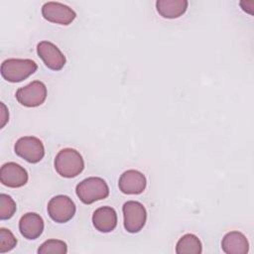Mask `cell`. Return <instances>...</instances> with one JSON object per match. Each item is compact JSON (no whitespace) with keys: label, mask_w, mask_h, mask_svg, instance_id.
Segmentation results:
<instances>
[{"label":"cell","mask_w":254,"mask_h":254,"mask_svg":"<svg viewBox=\"0 0 254 254\" xmlns=\"http://www.w3.org/2000/svg\"><path fill=\"white\" fill-rule=\"evenodd\" d=\"M55 169L64 178L71 179L78 176L84 169V161L78 151L64 148L59 151L55 158Z\"/></svg>","instance_id":"6da1fadb"},{"label":"cell","mask_w":254,"mask_h":254,"mask_svg":"<svg viewBox=\"0 0 254 254\" xmlns=\"http://www.w3.org/2000/svg\"><path fill=\"white\" fill-rule=\"evenodd\" d=\"M75 193L81 202L91 204L109 195V188L106 182L98 177H89L76 185Z\"/></svg>","instance_id":"7a4b0ae2"},{"label":"cell","mask_w":254,"mask_h":254,"mask_svg":"<svg viewBox=\"0 0 254 254\" xmlns=\"http://www.w3.org/2000/svg\"><path fill=\"white\" fill-rule=\"evenodd\" d=\"M17 206L14 199L6 194L1 193L0 194V219L6 220L10 219L16 212Z\"/></svg>","instance_id":"ac0fdd59"},{"label":"cell","mask_w":254,"mask_h":254,"mask_svg":"<svg viewBox=\"0 0 254 254\" xmlns=\"http://www.w3.org/2000/svg\"><path fill=\"white\" fill-rule=\"evenodd\" d=\"M44 220L36 212H27L19 220V230L24 238L29 240L37 239L44 231Z\"/></svg>","instance_id":"7c38bea8"},{"label":"cell","mask_w":254,"mask_h":254,"mask_svg":"<svg viewBox=\"0 0 254 254\" xmlns=\"http://www.w3.org/2000/svg\"><path fill=\"white\" fill-rule=\"evenodd\" d=\"M221 248L226 254H246L249 251V243L243 233L230 231L223 236Z\"/></svg>","instance_id":"5bb4252c"},{"label":"cell","mask_w":254,"mask_h":254,"mask_svg":"<svg viewBox=\"0 0 254 254\" xmlns=\"http://www.w3.org/2000/svg\"><path fill=\"white\" fill-rule=\"evenodd\" d=\"M42 15L47 21L64 26L69 25L76 17L75 12L69 6L55 1L43 5Z\"/></svg>","instance_id":"ba28073f"},{"label":"cell","mask_w":254,"mask_h":254,"mask_svg":"<svg viewBox=\"0 0 254 254\" xmlns=\"http://www.w3.org/2000/svg\"><path fill=\"white\" fill-rule=\"evenodd\" d=\"M147 186V180L143 173L137 170H127L119 178L118 188L125 194H140Z\"/></svg>","instance_id":"8fae6325"},{"label":"cell","mask_w":254,"mask_h":254,"mask_svg":"<svg viewBox=\"0 0 254 254\" xmlns=\"http://www.w3.org/2000/svg\"><path fill=\"white\" fill-rule=\"evenodd\" d=\"M189 2L187 0H158L156 8L158 13L166 19H176L186 13Z\"/></svg>","instance_id":"9a60e30c"},{"label":"cell","mask_w":254,"mask_h":254,"mask_svg":"<svg viewBox=\"0 0 254 254\" xmlns=\"http://www.w3.org/2000/svg\"><path fill=\"white\" fill-rule=\"evenodd\" d=\"M37 54L45 65L52 70H61L66 63V59L61 50L49 41H42L37 45Z\"/></svg>","instance_id":"9c48e42d"},{"label":"cell","mask_w":254,"mask_h":254,"mask_svg":"<svg viewBox=\"0 0 254 254\" xmlns=\"http://www.w3.org/2000/svg\"><path fill=\"white\" fill-rule=\"evenodd\" d=\"M38 69V64L30 59H8L1 64V75L9 82H20Z\"/></svg>","instance_id":"3957f363"},{"label":"cell","mask_w":254,"mask_h":254,"mask_svg":"<svg viewBox=\"0 0 254 254\" xmlns=\"http://www.w3.org/2000/svg\"><path fill=\"white\" fill-rule=\"evenodd\" d=\"M28 179L26 169L17 163H5L0 169V182L8 188H21L28 183Z\"/></svg>","instance_id":"30bf717a"},{"label":"cell","mask_w":254,"mask_h":254,"mask_svg":"<svg viewBox=\"0 0 254 254\" xmlns=\"http://www.w3.org/2000/svg\"><path fill=\"white\" fill-rule=\"evenodd\" d=\"M37 252L38 254H65L67 245L60 239H49L39 247Z\"/></svg>","instance_id":"e0dca14e"},{"label":"cell","mask_w":254,"mask_h":254,"mask_svg":"<svg viewBox=\"0 0 254 254\" xmlns=\"http://www.w3.org/2000/svg\"><path fill=\"white\" fill-rule=\"evenodd\" d=\"M124 228L129 233H137L145 226L147 211L145 206L136 200H128L122 206Z\"/></svg>","instance_id":"277c9868"},{"label":"cell","mask_w":254,"mask_h":254,"mask_svg":"<svg viewBox=\"0 0 254 254\" xmlns=\"http://www.w3.org/2000/svg\"><path fill=\"white\" fill-rule=\"evenodd\" d=\"M92 224L99 232H111L117 226V213L115 209L107 205L98 207L92 214Z\"/></svg>","instance_id":"4fadbf2b"},{"label":"cell","mask_w":254,"mask_h":254,"mask_svg":"<svg viewBox=\"0 0 254 254\" xmlns=\"http://www.w3.org/2000/svg\"><path fill=\"white\" fill-rule=\"evenodd\" d=\"M1 106H2V109H3V111H2V124H1V128H3L4 127V125H5V123L7 122V118L4 116V112L6 113L7 111L5 110L6 109V107H5V105L3 104V102H1Z\"/></svg>","instance_id":"ffe728a7"},{"label":"cell","mask_w":254,"mask_h":254,"mask_svg":"<svg viewBox=\"0 0 254 254\" xmlns=\"http://www.w3.org/2000/svg\"><path fill=\"white\" fill-rule=\"evenodd\" d=\"M47 86L40 80H34L26 86L19 87L15 93L18 102L26 107L42 105L47 98Z\"/></svg>","instance_id":"52a82bcc"},{"label":"cell","mask_w":254,"mask_h":254,"mask_svg":"<svg viewBox=\"0 0 254 254\" xmlns=\"http://www.w3.org/2000/svg\"><path fill=\"white\" fill-rule=\"evenodd\" d=\"M202 252L201 242L198 237L191 233L183 235L176 245L177 254H200Z\"/></svg>","instance_id":"2e32d148"},{"label":"cell","mask_w":254,"mask_h":254,"mask_svg":"<svg viewBox=\"0 0 254 254\" xmlns=\"http://www.w3.org/2000/svg\"><path fill=\"white\" fill-rule=\"evenodd\" d=\"M47 210L52 220L58 223H65L74 216L76 207L69 196L59 194L50 199Z\"/></svg>","instance_id":"8992f818"},{"label":"cell","mask_w":254,"mask_h":254,"mask_svg":"<svg viewBox=\"0 0 254 254\" xmlns=\"http://www.w3.org/2000/svg\"><path fill=\"white\" fill-rule=\"evenodd\" d=\"M17 245V239L11 230L0 228V253L11 251Z\"/></svg>","instance_id":"d6986e66"},{"label":"cell","mask_w":254,"mask_h":254,"mask_svg":"<svg viewBox=\"0 0 254 254\" xmlns=\"http://www.w3.org/2000/svg\"><path fill=\"white\" fill-rule=\"evenodd\" d=\"M17 156L31 164L42 161L45 156V147L43 142L34 136H24L19 138L14 146Z\"/></svg>","instance_id":"5b68a950"}]
</instances>
